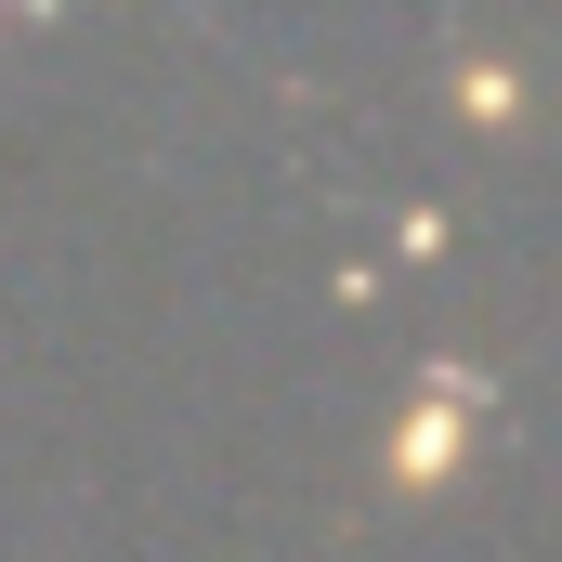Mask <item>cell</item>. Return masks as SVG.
Instances as JSON below:
<instances>
[{
	"instance_id": "1",
	"label": "cell",
	"mask_w": 562,
	"mask_h": 562,
	"mask_svg": "<svg viewBox=\"0 0 562 562\" xmlns=\"http://www.w3.org/2000/svg\"><path fill=\"white\" fill-rule=\"evenodd\" d=\"M13 13H66V0H13Z\"/></svg>"
}]
</instances>
